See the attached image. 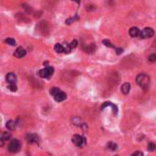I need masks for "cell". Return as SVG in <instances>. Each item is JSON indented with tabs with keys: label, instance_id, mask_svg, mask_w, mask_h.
<instances>
[{
	"label": "cell",
	"instance_id": "obj_26",
	"mask_svg": "<svg viewBox=\"0 0 156 156\" xmlns=\"http://www.w3.org/2000/svg\"><path fill=\"white\" fill-rule=\"evenodd\" d=\"M112 112H113V114L114 115H117V113H118V108H117V106L116 105H112Z\"/></svg>",
	"mask_w": 156,
	"mask_h": 156
},
{
	"label": "cell",
	"instance_id": "obj_8",
	"mask_svg": "<svg viewBox=\"0 0 156 156\" xmlns=\"http://www.w3.org/2000/svg\"><path fill=\"white\" fill-rule=\"evenodd\" d=\"M6 78H7V81L8 82L9 85L16 84V82H17V76L14 73H8L7 75Z\"/></svg>",
	"mask_w": 156,
	"mask_h": 156
},
{
	"label": "cell",
	"instance_id": "obj_5",
	"mask_svg": "<svg viewBox=\"0 0 156 156\" xmlns=\"http://www.w3.org/2000/svg\"><path fill=\"white\" fill-rule=\"evenodd\" d=\"M154 35V31L152 28H145L143 29V31L141 32V38H150L153 37Z\"/></svg>",
	"mask_w": 156,
	"mask_h": 156
},
{
	"label": "cell",
	"instance_id": "obj_19",
	"mask_svg": "<svg viewBox=\"0 0 156 156\" xmlns=\"http://www.w3.org/2000/svg\"><path fill=\"white\" fill-rule=\"evenodd\" d=\"M117 148H118V146H117L116 143H112V142L108 143V149L109 150H110V151H116Z\"/></svg>",
	"mask_w": 156,
	"mask_h": 156
},
{
	"label": "cell",
	"instance_id": "obj_20",
	"mask_svg": "<svg viewBox=\"0 0 156 156\" xmlns=\"http://www.w3.org/2000/svg\"><path fill=\"white\" fill-rule=\"evenodd\" d=\"M5 42L8 45H10V46H15V45H16V40L13 39V38H7L6 40H5Z\"/></svg>",
	"mask_w": 156,
	"mask_h": 156
},
{
	"label": "cell",
	"instance_id": "obj_2",
	"mask_svg": "<svg viewBox=\"0 0 156 156\" xmlns=\"http://www.w3.org/2000/svg\"><path fill=\"white\" fill-rule=\"evenodd\" d=\"M71 141L77 147H84L85 145H86V138L81 136V135L75 134L72 137Z\"/></svg>",
	"mask_w": 156,
	"mask_h": 156
},
{
	"label": "cell",
	"instance_id": "obj_22",
	"mask_svg": "<svg viewBox=\"0 0 156 156\" xmlns=\"http://www.w3.org/2000/svg\"><path fill=\"white\" fill-rule=\"evenodd\" d=\"M155 149H156V146L153 143H150L148 144V151H150V152H153V151H155Z\"/></svg>",
	"mask_w": 156,
	"mask_h": 156
},
{
	"label": "cell",
	"instance_id": "obj_18",
	"mask_svg": "<svg viewBox=\"0 0 156 156\" xmlns=\"http://www.w3.org/2000/svg\"><path fill=\"white\" fill-rule=\"evenodd\" d=\"M62 46H63V48H64V53L69 54L70 51H71V48H70L69 44H68V43H64V45H62Z\"/></svg>",
	"mask_w": 156,
	"mask_h": 156
},
{
	"label": "cell",
	"instance_id": "obj_27",
	"mask_svg": "<svg viewBox=\"0 0 156 156\" xmlns=\"http://www.w3.org/2000/svg\"><path fill=\"white\" fill-rule=\"evenodd\" d=\"M130 156H143V153L142 152H135Z\"/></svg>",
	"mask_w": 156,
	"mask_h": 156
},
{
	"label": "cell",
	"instance_id": "obj_23",
	"mask_svg": "<svg viewBox=\"0 0 156 156\" xmlns=\"http://www.w3.org/2000/svg\"><path fill=\"white\" fill-rule=\"evenodd\" d=\"M69 46H70V48H76V47L78 46V41H77L76 39L72 40V41L70 42Z\"/></svg>",
	"mask_w": 156,
	"mask_h": 156
},
{
	"label": "cell",
	"instance_id": "obj_9",
	"mask_svg": "<svg viewBox=\"0 0 156 156\" xmlns=\"http://www.w3.org/2000/svg\"><path fill=\"white\" fill-rule=\"evenodd\" d=\"M66 98H67L66 93L63 92V91H61V90H60V91L56 95V96H54V100H56V102H63V100H66Z\"/></svg>",
	"mask_w": 156,
	"mask_h": 156
},
{
	"label": "cell",
	"instance_id": "obj_17",
	"mask_svg": "<svg viewBox=\"0 0 156 156\" xmlns=\"http://www.w3.org/2000/svg\"><path fill=\"white\" fill-rule=\"evenodd\" d=\"M102 44H104L105 46L106 47H109V48H114L115 47H114V45L110 41V40H108V39H103L102 40Z\"/></svg>",
	"mask_w": 156,
	"mask_h": 156
},
{
	"label": "cell",
	"instance_id": "obj_13",
	"mask_svg": "<svg viewBox=\"0 0 156 156\" xmlns=\"http://www.w3.org/2000/svg\"><path fill=\"white\" fill-rule=\"evenodd\" d=\"M95 49H96V46H95L94 43L89 44L88 47H86L84 48L85 52H87V53H93L95 51Z\"/></svg>",
	"mask_w": 156,
	"mask_h": 156
},
{
	"label": "cell",
	"instance_id": "obj_6",
	"mask_svg": "<svg viewBox=\"0 0 156 156\" xmlns=\"http://www.w3.org/2000/svg\"><path fill=\"white\" fill-rule=\"evenodd\" d=\"M27 141L29 143H38L39 139H38V135L35 134V133H29L27 135Z\"/></svg>",
	"mask_w": 156,
	"mask_h": 156
},
{
	"label": "cell",
	"instance_id": "obj_11",
	"mask_svg": "<svg viewBox=\"0 0 156 156\" xmlns=\"http://www.w3.org/2000/svg\"><path fill=\"white\" fill-rule=\"evenodd\" d=\"M120 89H122V92L124 94V95H127L130 90V84L128 83V82H125L122 85V88H120Z\"/></svg>",
	"mask_w": 156,
	"mask_h": 156
},
{
	"label": "cell",
	"instance_id": "obj_4",
	"mask_svg": "<svg viewBox=\"0 0 156 156\" xmlns=\"http://www.w3.org/2000/svg\"><path fill=\"white\" fill-rule=\"evenodd\" d=\"M54 73V69L52 67H46L45 69H40L38 71L39 77H41L43 79H48L53 75Z\"/></svg>",
	"mask_w": 156,
	"mask_h": 156
},
{
	"label": "cell",
	"instance_id": "obj_16",
	"mask_svg": "<svg viewBox=\"0 0 156 156\" xmlns=\"http://www.w3.org/2000/svg\"><path fill=\"white\" fill-rule=\"evenodd\" d=\"M59 91H60V89H59L58 88H57V87H53V88L50 89L49 93H50V95H52V96L54 97V96H56V95H57Z\"/></svg>",
	"mask_w": 156,
	"mask_h": 156
},
{
	"label": "cell",
	"instance_id": "obj_15",
	"mask_svg": "<svg viewBox=\"0 0 156 156\" xmlns=\"http://www.w3.org/2000/svg\"><path fill=\"white\" fill-rule=\"evenodd\" d=\"M54 49H55V51L58 52V53H61V52H64V48H63V46H62L61 44H58V43L55 45Z\"/></svg>",
	"mask_w": 156,
	"mask_h": 156
},
{
	"label": "cell",
	"instance_id": "obj_14",
	"mask_svg": "<svg viewBox=\"0 0 156 156\" xmlns=\"http://www.w3.org/2000/svg\"><path fill=\"white\" fill-rule=\"evenodd\" d=\"M17 127V123L16 122H14V120H8L7 122V128L10 130H14Z\"/></svg>",
	"mask_w": 156,
	"mask_h": 156
},
{
	"label": "cell",
	"instance_id": "obj_12",
	"mask_svg": "<svg viewBox=\"0 0 156 156\" xmlns=\"http://www.w3.org/2000/svg\"><path fill=\"white\" fill-rule=\"evenodd\" d=\"M10 138H11V133L10 132H2V134H1V144L3 145V143H4V142H6V141H8Z\"/></svg>",
	"mask_w": 156,
	"mask_h": 156
},
{
	"label": "cell",
	"instance_id": "obj_7",
	"mask_svg": "<svg viewBox=\"0 0 156 156\" xmlns=\"http://www.w3.org/2000/svg\"><path fill=\"white\" fill-rule=\"evenodd\" d=\"M26 50H25L22 47H19L16 49V51H15L14 55H15V57H17V58H23L26 56Z\"/></svg>",
	"mask_w": 156,
	"mask_h": 156
},
{
	"label": "cell",
	"instance_id": "obj_10",
	"mask_svg": "<svg viewBox=\"0 0 156 156\" xmlns=\"http://www.w3.org/2000/svg\"><path fill=\"white\" fill-rule=\"evenodd\" d=\"M129 34H130V37H132V38H136L138 36H140L141 35V31H140V29L136 27H133V28H130V30H129Z\"/></svg>",
	"mask_w": 156,
	"mask_h": 156
},
{
	"label": "cell",
	"instance_id": "obj_24",
	"mask_svg": "<svg viewBox=\"0 0 156 156\" xmlns=\"http://www.w3.org/2000/svg\"><path fill=\"white\" fill-rule=\"evenodd\" d=\"M8 89L11 90V91L15 92L17 90V87L16 86V84H13V85H8Z\"/></svg>",
	"mask_w": 156,
	"mask_h": 156
},
{
	"label": "cell",
	"instance_id": "obj_21",
	"mask_svg": "<svg viewBox=\"0 0 156 156\" xmlns=\"http://www.w3.org/2000/svg\"><path fill=\"white\" fill-rule=\"evenodd\" d=\"M148 60L150 62H155L156 61V54L155 53H153V54H151L150 56L148 57Z\"/></svg>",
	"mask_w": 156,
	"mask_h": 156
},
{
	"label": "cell",
	"instance_id": "obj_28",
	"mask_svg": "<svg viewBox=\"0 0 156 156\" xmlns=\"http://www.w3.org/2000/svg\"><path fill=\"white\" fill-rule=\"evenodd\" d=\"M122 51H123L122 48H116V54L117 55H120L122 53Z\"/></svg>",
	"mask_w": 156,
	"mask_h": 156
},
{
	"label": "cell",
	"instance_id": "obj_1",
	"mask_svg": "<svg viewBox=\"0 0 156 156\" xmlns=\"http://www.w3.org/2000/svg\"><path fill=\"white\" fill-rule=\"evenodd\" d=\"M136 83L144 90H147L150 86V78L147 74L141 73L136 77Z\"/></svg>",
	"mask_w": 156,
	"mask_h": 156
},
{
	"label": "cell",
	"instance_id": "obj_25",
	"mask_svg": "<svg viewBox=\"0 0 156 156\" xmlns=\"http://www.w3.org/2000/svg\"><path fill=\"white\" fill-rule=\"evenodd\" d=\"M108 106H112V102H104V104L102 105V107H100V109L102 110H104L106 107H108Z\"/></svg>",
	"mask_w": 156,
	"mask_h": 156
},
{
	"label": "cell",
	"instance_id": "obj_3",
	"mask_svg": "<svg viewBox=\"0 0 156 156\" xmlns=\"http://www.w3.org/2000/svg\"><path fill=\"white\" fill-rule=\"evenodd\" d=\"M20 148H21V145H20L19 141H17L16 139L12 140L11 143L8 144V147H7L8 151L12 153H17V152H19Z\"/></svg>",
	"mask_w": 156,
	"mask_h": 156
}]
</instances>
